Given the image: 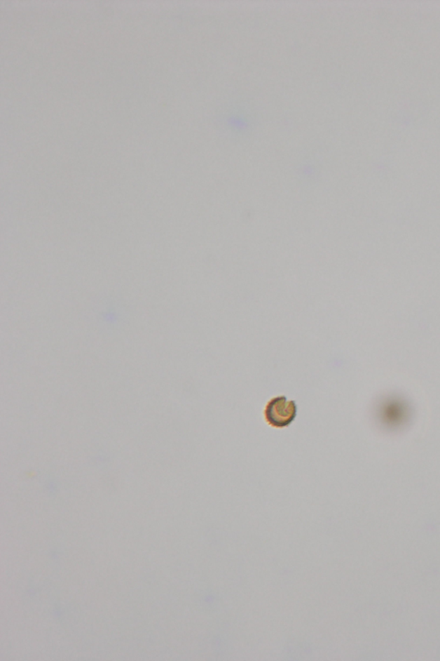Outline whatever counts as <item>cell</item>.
Wrapping results in <instances>:
<instances>
[{
  "mask_svg": "<svg viewBox=\"0 0 440 661\" xmlns=\"http://www.w3.org/2000/svg\"><path fill=\"white\" fill-rule=\"evenodd\" d=\"M297 408L294 401L284 397L273 399L266 409V418L270 425L276 427H284L293 422Z\"/></svg>",
  "mask_w": 440,
  "mask_h": 661,
  "instance_id": "obj_1",
  "label": "cell"
}]
</instances>
